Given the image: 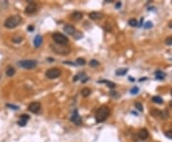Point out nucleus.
<instances>
[{
	"mask_svg": "<svg viewBox=\"0 0 172 142\" xmlns=\"http://www.w3.org/2000/svg\"><path fill=\"white\" fill-rule=\"evenodd\" d=\"M61 74V71L58 68H50L46 71V77L49 79H56L57 77H59Z\"/></svg>",
	"mask_w": 172,
	"mask_h": 142,
	"instance_id": "6",
	"label": "nucleus"
},
{
	"mask_svg": "<svg viewBox=\"0 0 172 142\" xmlns=\"http://www.w3.org/2000/svg\"><path fill=\"white\" fill-rule=\"evenodd\" d=\"M36 10H38V7L34 3V2H31V3H29V5L26 7L25 9V13L27 15H33L36 12Z\"/></svg>",
	"mask_w": 172,
	"mask_h": 142,
	"instance_id": "9",
	"label": "nucleus"
},
{
	"mask_svg": "<svg viewBox=\"0 0 172 142\" xmlns=\"http://www.w3.org/2000/svg\"><path fill=\"white\" fill-rule=\"evenodd\" d=\"M41 43H42V37H41L40 35H36L34 37V46L36 48H38L41 45Z\"/></svg>",
	"mask_w": 172,
	"mask_h": 142,
	"instance_id": "14",
	"label": "nucleus"
},
{
	"mask_svg": "<svg viewBox=\"0 0 172 142\" xmlns=\"http://www.w3.org/2000/svg\"><path fill=\"white\" fill-rule=\"evenodd\" d=\"M168 26H169V28H171V29H172V21H171V22H169Z\"/></svg>",
	"mask_w": 172,
	"mask_h": 142,
	"instance_id": "34",
	"label": "nucleus"
},
{
	"mask_svg": "<svg viewBox=\"0 0 172 142\" xmlns=\"http://www.w3.org/2000/svg\"><path fill=\"white\" fill-rule=\"evenodd\" d=\"M138 136H139V138L141 139V140H145V139L148 137V132H147V130L145 129L140 130L139 133H138Z\"/></svg>",
	"mask_w": 172,
	"mask_h": 142,
	"instance_id": "11",
	"label": "nucleus"
},
{
	"mask_svg": "<svg viewBox=\"0 0 172 142\" xmlns=\"http://www.w3.org/2000/svg\"><path fill=\"white\" fill-rule=\"evenodd\" d=\"M99 64H100V63L96 60H92L90 62V66H92V67H96V66H98Z\"/></svg>",
	"mask_w": 172,
	"mask_h": 142,
	"instance_id": "25",
	"label": "nucleus"
},
{
	"mask_svg": "<svg viewBox=\"0 0 172 142\" xmlns=\"http://www.w3.org/2000/svg\"><path fill=\"white\" fill-rule=\"evenodd\" d=\"M71 121H72L74 124H76V125H81L82 119H81V117L79 116L78 111H77V110H75V111L73 112L72 116H71Z\"/></svg>",
	"mask_w": 172,
	"mask_h": 142,
	"instance_id": "8",
	"label": "nucleus"
},
{
	"mask_svg": "<svg viewBox=\"0 0 172 142\" xmlns=\"http://www.w3.org/2000/svg\"><path fill=\"white\" fill-rule=\"evenodd\" d=\"M130 92H131L132 94H137L138 92H139V89L135 86V87H133V89H131V91H130Z\"/></svg>",
	"mask_w": 172,
	"mask_h": 142,
	"instance_id": "29",
	"label": "nucleus"
},
{
	"mask_svg": "<svg viewBox=\"0 0 172 142\" xmlns=\"http://www.w3.org/2000/svg\"><path fill=\"white\" fill-rule=\"evenodd\" d=\"M152 26H153V24H152V22H151V21H147V22L145 23V24H144V27L145 29H149V28H151Z\"/></svg>",
	"mask_w": 172,
	"mask_h": 142,
	"instance_id": "26",
	"label": "nucleus"
},
{
	"mask_svg": "<svg viewBox=\"0 0 172 142\" xmlns=\"http://www.w3.org/2000/svg\"><path fill=\"white\" fill-rule=\"evenodd\" d=\"M171 94H172V89H171Z\"/></svg>",
	"mask_w": 172,
	"mask_h": 142,
	"instance_id": "36",
	"label": "nucleus"
},
{
	"mask_svg": "<svg viewBox=\"0 0 172 142\" xmlns=\"http://www.w3.org/2000/svg\"><path fill=\"white\" fill-rule=\"evenodd\" d=\"M100 83H104V84H106L108 86H109L110 89H114L115 86H116V85L114 84V83H112V82H109V81H100Z\"/></svg>",
	"mask_w": 172,
	"mask_h": 142,
	"instance_id": "22",
	"label": "nucleus"
},
{
	"mask_svg": "<svg viewBox=\"0 0 172 142\" xmlns=\"http://www.w3.org/2000/svg\"><path fill=\"white\" fill-rule=\"evenodd\" d=\"M170 107H172V101H171V102H170Z\"/></svg>",
	"mask_w": 172,
	"mask_h": 142,
	"instance_id": "35",
	"label": "nucleus"
},
{
	"mask_svg": "<svg viewBox=\"0 0 172 142\" xmlns=\"http://www.w3.org/2000/svg\"><path fill=\"white\" fill-rule=\"evenodd\" d=\"M122 6V3L121 2H119V3H117V5H116V8H119V7Z\"/></svg>",
	"mask_w": 172,
	"mask_h": 142,
	"instance_id": "33",
	"label": "nucleus"
},
{
	"mask_svg": "<svg viewBox=\"0 0 172 142\" xmlns=\"http://www.w3.org/2000/svg\"><path fill=\"white\" fill-rule=\"evenodd\" d=\"M19 66L23 67V68H25V69H34V67L36 66V60H21V62H19Z\"/></svg>",
	"mask_w": 172,
	"mask_h": 142,
	"instance_id": "5",
	"label": "nucleus"
},
{
	"mask_svg": "<svg viewBox=\"0 0 172 142\" xmlns=\"http://www.w3.org/2000/svg\"><path fill=\"white\" fill-rule=\"evenodd\" d=\"M52 37H53L54 41L57 45H66L69 41L67 37H65L63 34H60V33H54Z\"/></svg>",
	"mask_w": 172,
	"mask_h": 142,
	"instance_id": "3",
	"label": "nucleus"
},
{
	"mask_svg": "<svg viewBox=\"0 0 172 142\" xmlns=\"http://www.w3.org/2000/svg\"><path fill=\"white\" fill-rule=\"evenodd\" d=\"M166 43L167 45H172V37H168L166 39Z\"/></svg>",
	"mask_w": 172,
	"mask_h": 142,
	"instance_id": "28",
	"label": "nucleus"
},
{
	"mask_svg": "<svg viewBox=\"0 0 172 142\" xmlns=\"http://www.w3.org/2000/svg\"><path fill=\"white\" fill-rule=\"evenodd\" d=\"M91 94V89H83L81 90V95L83 96V97H88L89 95Z\"/></svg>",
	"mask_w": 172,
	"mask_h": 142,
	"instance_id": "19",
	"label": "nucleus"
},
{
	"mask_svg": "<svg viewBox=\"0 0 172 142\" xmlns=\"http://www.w3.org/2000/svg\"><path fill=\"white\" fill-rule=\"evenodd\" d=\"M21 21H22L21 16H9V17L5 20L4 25L8 29H13V28H16V27H17V26L21 23Z\"/></svg>",
	"mask_w": 172,
	"mask_h": 142,
	"instance_id": "2",
	"label": "nucleus"
},
{
	"mask_svg": "<svg viewBox=\"0 0 172 142\" xmlns=\"http://www.w3.org/2000/svg\"><path fill=\"white\" fill-rule=\"evenodd\" d=\"M152 102L155 103V104L162 105L163 103V98L160 97V96H153V97H152Z\"/></svg>",
	"mask_w": 172,
	"mask_h": 142,
	"instance_id": "17",
	"label": "nucleus"
},
{
	"mask_svg": "<svg viewBox=\"0 0 172 142\" xmlns=\"http://www.w3.org/2000/svg\"><path fill=\"white\" fill-rule=\"evenodd\" d=\"M28 31H30V32L34 31V26H29V27H28Z\"/></svg>",
	"mask_w": 172,
	"mask_h": 142,
	"instance_id": "32",
	"label": "nucleus"
},
{
	"mask_svg": "<svg viewBox=\"0 0 172 142\" xmlns=\"http://www.w3.org/2000/svg\"><path fill=\"white\" fill-rule=\"evenodd\" d=\"M103 15L101 13H99V12H92V13H89V17L93 20H99V19L102 18Z\"/></svg>",
	"mask_w": 172,
	"mask_h": 142,
	"instance_id": "12",
	"label": "nucleus"
},
{
	"mask_svg": "<svg viewBox=\"0 0 172 142\" xmlns=\"http://www.w3.org/2000/svg\"><path fill=\"white\" fill-rule=\"evenodd\" d=\"M22 40L21 38H13V42H20Z\"/></svg>",
	"mask_w": 172,
	"mask_h": 142,
	"instance_id": "30",
	"label": "nucleus"
},
{
	"mask_svg": "<svg viewBox=\"0 0 172 142\" xmlns=\"http://www.w3.org/2000/svg\"><path fill=\"white\" fill-rule=\"evenodd\" d=\"M63 30H64V32H65L66 34H68V35H71V36H74L76 33V29L74 26L72 25H65L64 27H63Z\"/></svg>",
	"mask_w": 172,
	"mask_h": 142,
	"instance_id": "10",
	"label": "nucleus"
},
{
	"mask_svg": "<svg viewBox=\"0 0 172 142\" xmlns=\"http://www.w3.org/2000/svg\"><path fill=\"white\" fill-rule=\"evenodd\" d=\"M30 119V116L27 115V114H22L21 116H20V121H18V125L19 126H25L26 123H27V121Z\"/></svg>",
	"mask_w": 172,
	"mask_h": 142,
	"instance_id": "13",
	"label": "nucleus"
},
{
	"mask_svg": "<svg viewBox=\"0 0 172 142\" xmlns=\"http://www.w3.org/2000/svg\"><path fill=\"white\" fill-rule=\"evenodd\" d=\"M16 74V69L13 68V66H8L6 69V75L8 76V77H12V76H13Z\"/></svg>",
	"mask_w": 172,
	"mask_h": 142,
	"instance_id": "16",
	"label": "nucleus"
},
{
	"mask_svg": "<svg viewBox=\"0 0 172 142\" xmlns=\"http://www.w3.org/2000/svg\"><path fill=\"white\" fill-rule=\"evenodd\" d=\"M155 75H156L157 79H160V80H163V79H164V77H166V74H164L163 72H162L161 70H158V71H156Z\"/></svg>",
	"mask_w": 172,
	"mask_h": 142,
	"instance_id": "18",
	"label": "nucleus"
},
{
	"mask_svg": "<svg viewBox=\"0 0 172 142\" xmlns=\"http://www.w3.org/2000/svg\"><path fill=\"white\" fill-rule=\"evenodd\" d=\"M110 115V110L109 107L106 106H101V107L98 110L97 113H96V121L98 123H101L107 117Z\"/></svg>",
	"mask_w": 172,
	"mask_h": 142,
	"instance_id": "1",
	"label": "nucleus"
},
{
	"mask_svg": "<svg viewBox=\"0 0 172 142\" xmlns=\"http://www.w3.org/2000/svg\"><path fill=\"white\" fill-rule=\"evenodd\" d=\"M128 24L131 26V27H136V26H138V21L135 18H131V19H129Z\"/></svg>",
	"mask_w": 172,
	"mask_h": 142,
	"instance_id": "21",
	"label": "nucleus"
},
{
	"mask_svg": "<svg viewBox=\"0 0 172 142\" xmlns=\"http://www.w3.org/2000/svg\"><path fill=\"white\" fill-rule=\"evenodd\" d=\"M9 107H12L13 110H18V107H16V106H13V105H7Z\"/></svg>",
	"mask_w": 172,
	"mask_h": 142,
	"instance_id": "31",
	"label": "nucleus"
},
{
	"mask_svg": "<svg viewBox=\"0 0 172 142\" xmlns=\"http://www.w3.org/2000/svg\"><path fill=\"white\" fill-rule=\"evenodd\" d=\"M164 134H166V137H168V138L172 139V131H167V132H166V133H164Z\"/></svg>",
	"mask_w": 172,
	"mask_h": 142,
	"instance_id": "27",
	"label": "nucleus"
},
{
	"mask_svg": "<svg viewBox=\"0 0 172 142\" xmlns=\"http://www.w3.org/2000/svg\"><path fill=\"white\" fill-rule=\"evenodd\" d=\"M51 47L53 49V51L56 54H59V55H67L68 53H70V48L65 46V45H51Z\"/></svg>",
	"mask_w": 172,
	"mask_h": 142,
	"instance_id": "4",
	"label": "nucleus"
},
{
	"mask_svg": "<svg viewBox=\"0 0 172 142\" xmlns=\"http://www.w3.org/2000/svg\"><path fill=\"white\" fill-rule=\"evenodd\" d=\"M40 109H41V105L39 102H33V103H31V104L29 105V107H28V110L31 111V112H33V113H38V112H39Z\"/></svg>",
	"mask_w": 172,
	"mask_h": 142,
	"instance_id": "7",
	"label": "nucleus"
},
{
	"mask_svg": "<svg viewBox=\"0 0 172 142\" xmlns=\"http://www.w3.org/2000/svg\"><path fill=\"white\" fill-rule=\"evenodd\" d=\"M126 72H127V69H126V68H119V69L116 70V75L122 76V75H124V74H126Z\"/></svg>",
	"mask_w": 172,
	"mask_h": 142,
	"instance_id": "20",
	"label": "nucleus"
},
{
	"mask_svg": "<svg viewBox=\"0 0 172 142\" xmlns=\"http://www.w3.org/2000/svg\"><path fill=\"white\" fill-rule=\"evenodd\" d=\"M135 107L139 111H144V107H143V105L141 104V103H139V102H137V103H135Z\"/></svg>",
	"mask_w": 172,
	"mask_h": 142,
	"instance_id": "24",
	"label": "nucleus"
},
{
	"mask_svg": "<svg viewBox=\"0 0 172 142\" xmlns=\"http://www.w3.org/2000/svg\"><path fill=\"white\" fill-rule=\"evenodd\" d=\"M76 63H77V64H78V65H85L86 60H85L84 59H82V58H78Z\"/></svg>",
	"mask_w": 172,
	"mask_h": 142,
	"instance_id": "23",
	"label": "nucleus"
},
{
	"mask_svg": "<svg viewBox=\"0 0 172 142\" xmlns=\"http://www.w3.org/2000/svg\"><path fill=\"white\" fill-rule=\"evenodd\" d=\"M82 16H83V15H82V13H80V12H75V13H73L72 15H71L72 19H74L76 21L80 20V19L82 18Z\"/></svg>",
	"mask_w": 172,
	"mask_h": 142,
	"instance_id": "15",
	"label": "nucleus"
}]
</instances>
